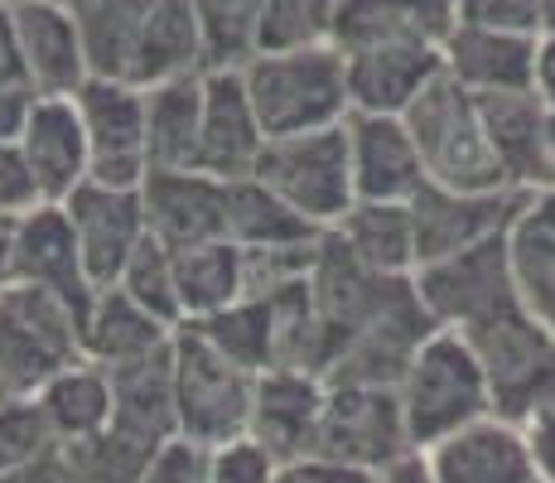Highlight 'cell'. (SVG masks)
I'll return each mask as SVG.
<instances>
[{"label": "cell", "mask_w": 555, "mask_h": 483, "mask_svg": "<svg viewBox=\"0 0 555 483\" xmlns=\"http://www.w3.org/2000/svg\"><path fill=\"white\" fill-rule=\"evenodd\" d=\"M175 276H179L184 325L212 319L228 305L247 300V256H242V246H232V242H212V246H198V252H179Z\"/></svg>", "instance_id": "obj_32"}, {"label": "cell", "mask_w": 555, "mask_h": 483, "mask_svg": "<svg viewBox=\"0 0 555 483\" xmlns=\"http://www.w3.org/2000/svg\"><path fill=\"white\" fill-rule=\"evenodd\" d=\"M189 329H198L222 358H232L237 368L256 372V378L275 368V309H271V300L247 295V300H237V305H228L222 315L198 319V325H189Z\"/></svg>", "instance_id": "obj_33"}, {"label": "cell", "mask_w": 555, "mask_h": 483, "mask_svg": "<svg viewBox=\"0 0 555 483\" xmlns=\"http://www.w3.org/2000/svg\"><path fill=\"white\" fill-rule=\"evenodd\" d=\"M35 185L44 203H68L73 193L92 179V145L82 131V116L73 97H39L35 116H29L25 136H20Z\"/></svg>", "instance_id": "obj_21"}, {"label": "cell", "mask_w": 555, "mask_h": 483, "mask_svg": "<svg viewBox=\"0 0 555 483\" xmlns=\"http://www.w3.org/2000/svg\"><path fill=\"white\" fill-rule=\"evenodd\" d=\"M275 483H382V474H372V469H353V465H338V459H324V455H305V459L281 465Z\"/></svg>", "instance_id": "obj_44"}, {"label": "cell", "mask_w": 555, "mask_h": 483, "mask_svg": "<svg viewBox=\"0 0 555 483\" xmlns=\"http://www.w3.org/2000/svg\"><path fill=\"white\" fill-rule=\"evenodd\" d=\"M53 5H63V10H78V5H88V0H53Z\"/></svg>", "instance_id": "obj_51"}, {"label": "cell", "mask_w": 555, "mask_h": 483, "mask_svg": "<svg viewBox=\"0 0 555 483\" xmlns=\"http://www.w3.org/2000/svg\"><path fill=\"white\" fill-rule=\"evenodd\" d=\"M435 483H546L531 440L507 416H483L459 435L425 449Z\"/></svg>", "instance_id": "obj_15"}, {"label": "cell", "mask_w": 555, "mask_h": 483, "mask_svg": "<svg viewBox=\"0 0 555 483\" xmlns=\"http://www.w3.org/2000/svg\"><path fill=\"white\" fill-rule=\"evenodd\" d=\"M521 431H527L531 440V455H537L541 474H546V483H555V378L546 382V392L531 402V411L521 416Z\"/></svg>", "instance_id": "obj_43"}, {"label": "cell", "mask_w": 555, "mask_h": 483, "mask_svg": "<svg viewBox=\"0 0 555 483\" xmlns=\"http://www.w3.org/2000/svg\"><path fill=\"white\" fill-rule=\"evenodd\" d=\"M531 92L555 112V35L537 39V78H531Z\"/></svg>", "instance_id": "obj_48"}, {"label": "cell", "mask_w": 555, "mask_h": 483, "mask_svg": "<svg viewBox=\"0 0 555 483\" xmlns=\"http://www.w3.org/2000/svg\"><path fill=\"white\" fill-rule=\"evenodd\" d=\"M10 281L49 290V295L68 300L88 319L98 285L88 281V266H82L78 238H73L63 203H39L35 213L10 223Z\"/></svg>", "instance_id": "obj_13"}, {"label": "cell", "mask_w": 555, "mask_h": 483, "mask_svg": "<svg viewBox=\"0 0 555 483\" xmlns=\"http://www.w3.org/2000/svg\"><path fill=\"white\" fill-rule=\"evenodd\" d=\"M353 112L405 116L411 102L444 73V53L430 45H377L344 53Z\"/></svg>", "instance_id": "obj_22"}, {"label": "cell", "mask_w": 555, "mask_h": 483, "mask_svg": "<svg viewBox=\"0 0 555 483\" xmlns=\"http://www.w3.org/2000/svg\"><path fill=\"white\" fill-rule=\"evenodd\" d=\"M401 122H405V131H411L415 150H421V165H425L430 185L459 189V193L512 189L503 165H498V155H493V141H488L483 106H478V97L468 88H459L450 73H440L430 88L415 97Z\"/></svg>", "instance_id": "obj_3"}, {"label": "cell", "mask_w": 555, "mask_h": 483, "mask_svg": "<svg viewBox=\"0 0 555 483\" xmlns=\"http://www.w3.org/2000/svg\"><path fill=\"white\" fill-rule=\"evenodd\" d=\"M179 339L175 325L155 319L151 309H141L126 290H98L88 319H82V358H92L98 368H126V363L155 358V353H169Z\"/></svg>", "instance_id": "obj_25"}, {"label": "cell", "mask_w": 555, "mask_h": 483, "mask_svg": "<svg viewBox=\"0 0 555 483\" xmlns=\"http://www.w3.org/2000/svg\"><path fill=\"white\" fill-rule=\"evenodd\" d=\"M314 232L291 203H281L261 179H232L228 185V242L242 252H271V246H300L314 242Z\"/></svg>", "instance_id": "obj_31"}, {"label": "cell", "mask_w": 555, "mask_h": 483, "mask_svg": "<svg viewBox=\"0 0 555 483\" xmlns=\"http://www.w3.org/2000/svg\"><path fill=\"white\" fill-rule=\"evenodd\" d=\"M348 150H353V189L358 203H411L430 179H425L421 150L401 116H348Z\"/></svg>", "instance_id": "obj_19"}, {"label": "cell", "mask_w": 555, "mask_h": 483, "mask_svg": "<svg viewBox=\"0 0 555 483\" xmlns=\"http://www.w3.org/2000/svg\"><path fill=\"white\" fill-rule=\"evenodd\" d=\"M266 126L251 106L242 68H212L203 82V141L194 169L212 179H251L266 155Z\"/></svg>", "instance_id": "obj_14"}, {"label": "cell", "mask_w": 555, "mask_h": 483, "mask_svg": "<svg viewBox=\"0 0 555 483\" xmlns=\"http://www.w3.org/2000/svg\"><path fill=\"white\" fill-rule=\"evenodd\" d=\"M10 285V223H0V290Z\"/></svg>", "instance_id": "obj_49"}, {"label": "cell", "mask_w": 555, "mask_h": 483, "mask_svg": "<svg viewBox=\"0 0 555 483\" xmlns=\"http://www.w3.org/2000/svg\"><path fill=\"white\" fill-rule=\"evenodd\" d=\"M228 185L203 169H151L141 185L151 238L175 256L228 242Z\"/></svg>", "instance_id": "obj_12"}, {"label": "cell", "mask_w": 555, "mask_h": 483, "mask_svg": "<svg viewBox=\"0 0 555 483\" xmlns=\"http://www.w3.org/2000/svg\"><path fill=\"white\" fill-rule=\"evenodd\" d=\"M116 290H126V295H131L141 309H151L155 319H165V325L184 329V305H179L175 252H169V246H159L155 238L131 256V266L121 271V281H116Z\"/></svg>", "instance_id": "obj_35"}, {"label": "cell", "mask_w": 555, "mask_h": 483, "mask_svg": "<svg viewBox=\"0 0 555 483\" xmlns=\"http://www.w3.org/2000/svg\"><path fill=\"white\" fill-rule=\"evenodd\" d=\"M454 5H459V25L507 29V35H541L546 29L541 0H454Z\"/></svg>", "instance_id": "obj_40"}, {"label": "cell", "mask_w": 555, "mask_h": 483, "mask_svg": "<svg viewBox=\"0 0 555 483\" xmlns=\"http://www.w3.org/2000/svg\"><path fill=\"white\" fill-rule=\"evenodd\" d=\"M68 455H73V465H78L82 483H141L155 449L106 431L98 440H88V445H73Z\"/></svg>", "instance_id": "obj_38"}, {"label": "cell", "mask_w": 555, "mask_h": 483, "mask_svg": "<svg viewBox=\"0 0 555 483\" xmlns=\"http://www.w3.org/2000/svg\"><path fill=\"white\" fill-rule=\"evenodd\" d=\"M106 378H112V396H116V416H112L116 435L135 440V445H151V449L179 435L175 348L141 358V363H126V368H112Z\"/></svg>", "instance_id": "obj_24"}, {"label": "cell", "mask_w": 555, "mask_h": 483, "mask_svg": "<svg viewBox=\"0 0 555 483\" xmlns=\"http://www.w3.org/2000/svg\"><path fill=\"white\" fill-rule=\"evenodd\" d=\"M541 15H546V29H541V35H555V0H541Z\"/></svg>", "instance_id": "obj_50"}, {"label": "cell", "mask_w": 555, "mask_h": 483, "mask_svg": "<svg viewBox=\"0 0 555 483\" xmlns=\"http://www.w3.org/2000/svg\"><path fill=\"white\" fill-rule=\"evenodd\" d=\"M35 402L63 449L106 435L112 431V416H116L112 378H106V368H98L92 358H78V363H68V368H59L35 392Z\"/></svg>", "instance_id": "obj_26"}, {"label": "cell", "mask_w": 555, "mask_h": 483, "mask_svg": "<svg viewBox=\"0 0 555 483\" xmlns=\"http://www.w3.org/2000/svg\"><path fill=\"white\" fill-rule=\"evenodd\" d=\"M194 10L203 25V49H208V73L247 68L261 53L266 0H194Z\"/></svg>", "instance_id": "obj_34"}, {"label": "cell", "mask_w": 555, "mask_h": 483, "mask_svg": "<svg viewBox=\"0 0 555 483\" xmlns=\"http://www.w3.org/2000/svg\"><path fill=\"white\" fill-rule=\"evenodd\" d=\"M551 141H555V112H551Z\"/></svg>", "instance_id": "obj_53"}, {"label": "cell", "mask_w": 555, "mask_h": 483, "mask_svg": "<svg viewBox=\"0 0 555 483\" xmlns=\"http://www.w3.org/2000/svg\"><path fill=\"white\" fill-rule=\"evenodd\" d=\"M73 102H78L82 131L92 145V179L116 189H141L151 175L145 88L126 78H88Z\"/></svg>", "instance_id": "obj_8"}, {"label": "cell", "mask_w": 555, "mask_h": 483, "mask_svg": "<svg viewBox=\"0 0 555 483\" xmlns=\"http://www.w3.org/2000/svg\"><path fill=\"white\" fill-rule=\"evenodd\" d=\"M415 295H421L435 329H464V325H474V319L493 315L507 300H517L521 290L512 281L507 232L474 246V252L450 256V262L421 266V271H415Z\"/></svg>", "instance_id": "obj_10"}, {"label": "cell", "mask_w": 555, "mask_h": 483, "mask_svg": "<svg viewBox=\"0 0 555 483\" xmlns=\"http://www.w3.org/2000/svg\"><path fill=\"white\" fill-rule=\"evenodd\" d=\"M537 39L541 35H507V29L454 25L444 39V73L474 97L493 92H531L537 78Z\"/></svg>", "instance_id": "obj_23"}, {"label": "cell", "mask_w": 555, "mask_h": 483, "mask_svg": "<svg viewBox=\"0 0 555 483\" xmlns=\"http://www.w3.org/2000/svg\"><path fill=\"white\" fill-rule=\"evenodd\" d=\"M63 213H68V223H73V238H78L88 281L98 290H112L121 281L131 256L151 242L141 189H116V185L88 179V185L63 203Z\"/></svg>", "instance_id": "obj_11"}, {"label": "cell", "mask_w": 555, "mask_h": 483, "mask_svg": "<svg viewBox=\"0 0 555 483\" xmlns=\"http://www.w3.org/2000/svg\"><path fill=\"white\" fill-rule=\"evenodd\" d=\"M212 459H218L212 445L175 435L151 455V469H145L141 483H212Z\"/></svg>", "instance_id": "obj_39"}, {"label": "cell", "mask_w": 555, "mask_h": 483, "mask_svg": "<svg viewBox=\"0 0 555 483\" xmlns=\"http://www.w3.org/2000/svg\"><path fill=\"white\" fill-rule=\"evenodd\" d=\"M20 5H25V0H0V10H20Z\"/></svg>", "instance_id": "obj_52"}, {"label": "cell", "mask_w": 555, "mask_h": 483, "mask_svg": "<svg viewBox=\"0 0 555 483\" xmlns=\"http://www.w3.org/2000/svg\"><path fill=\"white\" fill-rule=\"evenodd\" d=\"M10 15H15V39L29 88L39 97H78V88L92 78L78 15L53 5V0H25Z\"/></svg>", "instance_id": "obj_18"}, {"label": "cell", "mask_w": 555, "mask_h": 483, "mask_svg": "<svg viewBox=\"0 0 555 483\" xmlns=\"http://www.w3.org/2000/svg\"><path fill=\"white\" fill-rule=\"evenodd\" d=\"M338 0H266L261 20V53L314 49L334 39Z\"/></svg>", "instance_id": "obj_36"}, {"label": "cell", "mask_w": 555, "mask_h": 483, "mask_svg": "<svg viewBox=\"0 0 555 483\" xmlns=\"http://www.w3.org/2000/svg\"><path fill=\"white\" fill-rule=\"evenodd\" d=\"M507 262L527 309L555 334V189L521 199L507 228Z\"/></svg>", "instance_id": "obj_28"}, {"label": "cell", "mask_w": 555, "mask_h": 483, "mask_svg": "<svg viewBox=\"0 0 555 483\" xmlns=\"http://www.w3.org/2000/svg\"><path fill=\"white\" fill-rule=\"evenodd\" d=\"M203 82H208V73L145 88L151 169H194L198 141H203Z\"/></svg>", "instance_id": "obj_30"}, {"label": "cell", "mask_w": 555, "mask_h": 483, "mask_svg": "<svg viewBox=\"0 0 555 483\" xmlns=\"http://www.w3.org/2000/svg\"><path fill=\"white\" fill-rule=\"evenodd\" d=\"M242 82H247L251 106L271 141L275 136L328 131V126H344L353 116L348 63L334 45L256 53L247 68H242Z\"/></svg>", "instance_id": "obj_2"}, {"label": "cell", "mask_w": 555, "mask_h": 483, "mask_svg": "<svg viewBox=\"0 0 555 483\" xmlns=\"http://www.w3.org/2000/svg\"><path fill=\"white\" fill-rule=\"evenodd\" d=\"M39 106V92L29 88V82H15V88H0V141L15 145L20 136H25L29 116H35Z\"/></svg>", "instance_id": "obj_45"}, {"label": "cell", "mask_w": 555, "mask_h": 483, "mask_svg": "<svg viewBox=\"0 0 555 483\" xmlns=\"http://www.w3.org/2000/svg\"><path fill=\"white\" fill-rule=\"evenodd\" d=\"M256 179H261L281 203H291L314 232L338 228V218L358 203L348 122L328 126V131L275 136V141H266Z\"/></svg>", "instance_id": "obj_4"}, {"label": "cell", "mask_w": 555, "mask_h": 483, "mask_svg": "<svg viewBox=\"0 0 555 483\" xmlns=\"http://www.w3.org/2000/svg\"><path fill=\"white\" fill-rule=\"evenodd\" d=\"M334 242L353 256L358 266L377 276H415V228L411 203H353L338 218Z\"/></svg>", "instance_id": "obj_29"}, {"label": "cell", "mask_w": 555, "mask_h": 483, "mask_svg": "<svg viewBox=\"0 0 555 483\" xmlns=\"http://www.w3.org/2000/svg\"><path fill=\"white\" fill-rule=\"evenodd\" d=\"M401 396V416L405 431H411V445L435 449L440 440L459 435L464 425L483 421V416H498V396L493 382H488L478 353L468 348L450 329H435L430 339L415 348L411 368L401 372L397 382Z\"/></svg>", "instance_id": "obj_1"}, {"label": "cell", "mask_w": 555, "mask_h": 483, "mask_svg": "<svg viewBox=\"0 0 555 483\" xmlns=\"http://www.w3.org/2000/svg\"><path fill=\"white\" fill-rule=\"evenodd\" d=\"M314 455L353 465V469H372V474H382L397 459L415 455L397 386H334L328 382Z\"/></svg>", "instance_id": "obj_7"}, {"label": "cell", "mask_w": 555, "mask_h": 483, "mask_svg": "<svg viewBox=\"0 0 555 483\" xmlns=\"http://www.w3.org/2000/svg\"><path fill=\"white\" fill-rule=\"evenodd\" d=\"M194 73H208V49H203V25H198L194 0H155L151 20L141 29V45L131 53L126 82L155 88V82L194 78Z\"/></svg>", "instance_id": "obj_27"}, {"label": "cell", "mask_w": 555, "mask_h": 483, "mask_svg": "<svg viewBox=\"0 0 555 483\" xmlns=\"http://www.w3.org/2000/svg\"><path fill=\"white\" fill-rule=\"evenodd\" d=\"M44 203V193L35 185V169H29L25 150L0 141V223H20L25 213H35Z\"/></svg>", "instance_id": "obj_41"}, {"label": "cell", "mask_w": 555, "mask_h": 483, "mask_svg": "<svg viewBox=\"0 0 555 483\" xmlns=\"http://www.w3.org/2000/svg\"><path fill=\"white\" fill-rule=\"evenodd\" d=\"M175 402H179V435L198 445H237L247 440L256 372L222 358L198 329H179L175 339Z\"/></svg>", "instance_id": "obj_5"}, {"label": "cell", "mask_w": 555, "mask_h": 483, "mask_svg": "<svg viewBox=\"0 0 555 483\" xmlns=\"http://www.w3.org/2000/svg\"><path fill=\"white\" fill-rule=\"evenodd\" d=\"M521 199H527V193H512V189H503V193H459V189L425 185L411 199L415 271L503 238V232L512 228V218H517Z\"/></svg>", "instance_id": "obj_9"}, {"label": "cell", "mask_w": 555, "mask_h": 483, "mask_svg": "<svg viewBox=\"0 0 555 483\" xmlns=\"http://www.w3.org/2000/svg\"><path fill=\"white\" fill-rule=\"evenodd\" d=\"M25 78V59H20V39H15V15L0 10V88H15Z\"/></svg>", "instance_id": "obj_47"}, {"label": "cell", "mask_w": 555, "mask_h": 483, "mask_svg": "<svg viewBox=\"0 0 555 483\" xmlns=\"http://www.w3.org/2000/svg\"><path fill=\"white\" fill-rule=\"evenodd\" d=\"M82 358V315L39 285L0 290V368L15 396H35L59 368Z\"/></svg>", "instance_id": "obj_6"}, {"label": "cell", "mask_w": 555, "mask_h": 483, "mask_svg": "<svg viewBox=\"0 0 555 483\" xmlns=\"http://www.w3.org/2000/svg\"><path fill=\"white\" fill-rule=\"evenodd\" d=\"M275 474H281V465L251 440L222 445L212 459V483H275Z\"/></svg>", "instance_id": "obj_42"}, {"label": "cell", "mask_w": 555, "mask_h": 483, "mask_svg": "<svg viewBox=\"0 0 555 483\" xmlns=\"http://www.w3.org/2000/svg\"><path fill=\"white\" fill-rule=\"evenodd\" d=\"M49 449H63V445L53 440L35 396H10V402H0V483L15 479L20 469H29L35 459H44Z\"/></svg>", "instance_id": "obj_37"}, {"label": "cell", "mask_w": 555, "mask_h": 483, "mask_svg": "<svg viewBox=\"0 0 555 483\" xmlns=\"http://www.w3.org/2000/svg\"><path fill=\"white\" fill-rule=\"evenodd\" d=\"M454 25H459L454 0H338V20L328 45L338 53H358L377 45L444 49Z\"/></svg>", "instance_id": "obj_20"}, {"label": "cell", "mask_w": 555, "mask_h": 483, "mask_svg": "<svg viewBox=\"0 0 555 483\" xmlns=\"http://www.w3.org/2000/svg\"><path fill=\"white\" fill-rule=\"evenodd\" d=\"M5 483H82V474H78L68 449H49L44 459H35V465L20 469V474L5 479Z\"/></svg>", "instance_id": "obj_46"}, {"label": "cell", "mask_w": 555, "mask_h": 483, "mask_svg": "<svg viewBox=\"0 0 555 483\" xmlns=\"http://www.w3.org/2000/svg\"><path fill=\"white\" fill-rule=\"evenodd\" d=\"M324 396H328V382L319 378V372H300V368L261 372V378H256L247 440L261 445L275 465H291V459L314 455Z\"/></svg>", "instance_id": "obj_16"}, {"label": "cell", "mask_w": 555, "mask_h": 483, "mask_svg": "<svg viewBox=\"0 0 555 483\" xmlns=\"http://www.w3.org/2000/svg\"><path fill=\"white\" fill-rule=\"evenodd\" d=\"M493 155L507 185L517 193L555 189V141H551V106L537 92H493L478 97Z\"/></svg>", "instance_id": "obj_17"}]
</instances>
